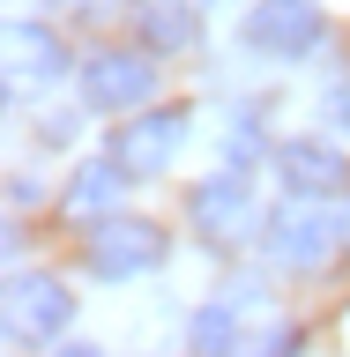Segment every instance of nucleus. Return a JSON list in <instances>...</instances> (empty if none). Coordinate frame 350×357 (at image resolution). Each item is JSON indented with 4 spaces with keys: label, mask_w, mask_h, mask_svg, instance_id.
Here are the masks:
<instances>
[{
    "label": "nucleus",
    "mask_w": 350,
    "mask_h": 357,
    "mask_svg": "<svg viewBox=\"0 0 350 357\" xmlns=\"http://www.w3.org/2000/svg\"><path fill=\"white\" fill-rule=\"evenodd\" d=\"M179 142H187V112L164 105V112H142V119H127V127L112 134V156H119L134 178H164V164L179 156Z\"/></svg>",
    "instance_id": "nucleus-5"
},
{
    "label": "nucleus",
    "mask_w": 350,
    "mask_h": 357,
    "mask_svg": "<svg viewBox=\"0 0 350 357\" xmlns=\"http://www.w3.org/2000/svg\"><path fill=\"white\" fill-rule=\"evenodd\" d=\"M194 231L209 245H246L254 238V194H246V172H217L194 186Z\"/></svg>",
    "instance_id": "nucleus-8"
},
{
    "label": "nucleus",
    "mask_w": 350,
    "mask_h": 357,
    "mask_svg": "<svg viewBox=\"0 0 350 357\" xmlns=\"http://www.w3.org/2000/svg\"><path fill=\"white\" fill-rule=\"evenodd\" d=\"M276 172H284V194H306V201H335L350 194V156L328 149L321 134H298L276 149Z\"/></svg>",
    "instance_id": "nucleus-7"
},
{
    "label": "nucleus",
    "mask_w": 350,
    "mask_h": 357,
    "mask_svg": "<svg viewBox=\"0 0 350 357\" xmlns=\"http://www.w3.org/2000/svg\"><path fill=\"white\" fill-rule=\"evenodd\" d=\"M164 253H172V238H164V223H150V216L89 223V275H97V283H134V275L164 268Z\"/></svg>",
    "instance_id": "nucleus-1"
},
{
    "label": "nucleus",
    "mask_w": 350,
    "mask_h": 357,
    "mask_svg": "<svg viewBox=\"0 0 350 357\" xmlns=\"http://www.w3.org/2000/svg\"><path fill=\"white\" fill-rule=\"evenodd\" d=\"M194 8L187 0H134V38L150 45V52H187L194 45Z\"/></svg>",
    "instance_id": "nucleus-11"
},
{
    "label": "nucleus",
    "mask_w": 350,
    "mask_h": 357,
    "mask_svg": "<svg viewBox=\"0 0 350 357\" xmlns=\"http://www.w3.org/2000/svg\"><path fill=\"white\" fill-rule=\"evenodd\" d=\"M127 164H119V156H89L82 172L67 178V216H82V223H105L112 216V201L127 194Z\"/></svg>",
    "instance_id": "nucleus-10"
},
{
    "label": "nucleus",
    "mask_w": 350,
    "mask_h": 357,
    "mask_svg": "<svg viewBox=\"0 0 350 357\" xmlns=\"http://www.w3.org/2000/svg\"><path fill=\"white\" fill-rule=\"evenodd\" d=\"M67 320H75V290L60 275H15L8 283V328H15V342H52Z\"/></svg>",
    "instance_id": "nucleus-6"
},
{
    "label": "nucleus",
    "mask_w": 350,
    "mask_h": 357,
    "mask_svg": "<svg viewBox=\"0 0 350 357\" xmlns=\"http://www.w3.org/2000/svg\"><path fill=\"white\" fill-rule=\"evenodd\" d=\"M187 335H194V350H231L239 342V320H231V305H201Z\"/></svg>",
    "instance_id": "nucleus-12"
},
{
    "label": "nucleus",
    "mask_w": 350,
    "mask_h": 357,
    "mask_svg": "<svg viewBox=\"0 0 350 357\" xmlns=\"http://www.w3.org/2000/svg\"><path fill=\"white\" fill-rule=\"evenodd\" d=\"M150 89H156V52L150 45L89 52V67H82V105L89 112H134V105H150Z\"/></svg>",
    "instance_id": "nucleus-3"
},
{
    "label": "nucleus",
    "mask_w": 350,
    "mask_h": 357,
    "mask_svg": "<svg viewBox=\"0 0 350 357\" xmlns=\"http://www.w3.org/2000/svg\"><path fill=\"white\" fill-rule=\"evenodd\" d=\"M321 112H328L335 127H343V134H350V82H335V89H328V97H321Z\"/></svg>",
    "instance_id": "nucleus-13"
},
{
    "label": "nucleus",
    "mask_w": 350,
    "mask_h": 357,
    "mask_svg": "<svg viewBox=\"0 0 350 357\" xmlns=\"http://www.w3.org/2000/svg\"><path fill=\"white\" fill-rule=\"evenodd\" d=\"M67 75V45L45 30V22L15 15L8 22V97H22V89H52Z\"/></svg>",
    "instance_id": "nucleus-9"
},
{
    "label": "nucleus",
    "mask_w": 350,
    "mask_h": 357,
    "mask_svg": "<svg viewBox=\"0 0 350 357\" xmlns=\"http://www.w3.org/2000/svg\"><path fill=\"white\" fill-rule=\"evenodd\" d=\"M343 245H350V216H343Z\"/></svg>",
    "instance_id": "nucleus-16"
},
{
    "label": "nucleus",
    "mask_w": 350,
    "mask_h": 357,
    "mask_svg": "<svg viewBox=\"0 0 350 357\" xmlns=\"http://www.w3.org/2000/svg\"><path fill=\"white\" fill-rule=\"evenodd\" d=\"M67 8H82V15H105V8H119V0H67Z\"/></svg>",
    "instance_id": "nucleus-15"
},
{
    "label": "nucleus",
    "mask_w": 350,
    "mask_h": 357,
    "mask_svg": "<svg viewBox=\"0 0 350 357\" xmlns=\"http://www.w3.org/2000/svg\"><path fill=\"white\" fill-rule=\"evenodd\" d=\"M231 149H239V164H246L254 149H261V134H254V119H239V134H231Z\"/></svg>",
    "instance_id": "nucleus-14"
},
{
    "label": "nucleus",
    "mask_w": 350,
    "mask_h": 357,
    "mask_svg": "<svg viewBox=\"0 0 350 357\" xmlns=\"http://www.w3.org/2000/svg\"><path fill=\"white\" fill-rule=\"evenodd\" d=\"M335 245H343V223H335L321 201H306V194L268 216V261L291 268V275H321Z\"/></svg>",
    "instance_id": "nucleus-2"
},
{
    "label": "nucleus",
    "mask_w": 350,
    "mask_h": 357,
    "mask_svg": "<svg viewBox=\"0 0 350 357\" xmlns=\"http://www.w3.org/2000/svg\"><path fill=\"white\" fill-rule=\"evenodd\" d=\"M321 38H328V15L313 0H254V15H246V45L268 60H306Z\"/></svg>",
    "instance_id": "nucleus-4"
}]
</instances>
